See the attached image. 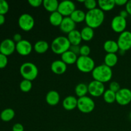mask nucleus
I'll return each instance as SVG.
<instances>
[{"mask_svg": "<svg viewBox=\"0 0 131 131\" xmlns=\"http://www.w3.org/2000/svg\"><path fill=\"white\" fill-rule=\"evenodd\" d=\"M130 118H131V113L130 114Z\"/></svg>", "mask_w": 131, "mask_h": 131, "instance_id": "49530a36", "label": "nucleus"}, {"mask_svg": "<svg viewBox=\"0 0 131 131\" xmlns=\"http://www.w3.org/2000/svg\"><path fill=\"white\" fill-rule=\"evenodd\" d=\"M5 22V17L4 15L0 14V26L3 25Z\"/></svg>", "mask_w": 131, "mask_h": 131, "instance_id": "a18cd8bd", "label": "nucleus"}, {"mask_svg": "<svg viewBox=\"0 0 131 131\" xmlns=\"http://www.w3.org/2000/svg\"><path fill=\"white\" fill-rule=\"evenodd\" d=\"M76 67L81 72L90 73L95 69V63L90 56H79L76 61Z\"/></svg>", "mask_w": 131, "mask_h": 131, "instance_id": "39448f33", "label": "nucleus"}, {"mask_svg": "<svg viewBox=\"0 0 131 131\" xmlns=\"http://www.w3.org/2000/svg\"><path fill=\"white\" fill-rule=\"evenodd\" d=\"M88 93V85L85 83H81L77 84L75 87V93L79 98L86 96Z\"/></svg>", "mask_w": 131, "mask_h": 131, "instance_id": "c756f323", "label": "nucleus"}, {"mask_svg": "<svg viewBox=\"0 0 131 131\" xmlns=\"http://www.w3.org/2000/svg\"><path fill=\"white\" fill-rule=\"evenodd\" d=\"M19 87H20V89L22 92H24V93H27V92H29L31 90L32 87H33V84H32V82L31 81L23 79L20 83Z\"/></svg>", "mask_w": 131, "mask_h": 131, "instance_id": "2f4dec72", "label": "nucleus"}, {"mask_svg": "<svg viewBox=\"0 0 131 131\" xmlns=\"http://www.w3.org/2000/svg\"><path fill=\"white\" fill-rule=\"evenodd\" d=\"M83 3H84V7L88 9V10L96 8H97V6L98 5V3L95 0H84Z\"/></svg>", "mask_w": 131, "mask_h": 131, "instance_id": "473e14b6", "label": "nucleus"}, {"mask_svg": "<svg viewBox=\"0 0 131 131\" xmlns=\"http://www.w3.org/2000/svg\"><path fill=\"white\" fill-rule=\"evenodd\" d=\"M81 35V38L83 40L86 41H90L91 40L93 39V37H94V31H93V28H90V27L86 26L84 27L81 31H80Z\"/></svg>", "mask_w": 131, "mask_h": 131, "instance_id": "a878e982", "label": "nucleus"}, {"mask_svg": "<svg viewBox=\"0 0 131 131\" xmlns=\"http://www.w3.org/2000/svg\"><path fill=\"white\" fill-rule=\"evenodd\" d=\"M97 3L99 8L104 12L111 11L116 6L115 0H99L97 1Z\"/></svg>", "mask_w": 131, "mask_h": 131, "instance_id": "4be33fe9", "label": "nucleus"}, {"mask_svg": "<svg viewBox=\"0 0 131 131\" xmlns=\"http://www.w3.org/2000/svg\"><path fill=\"white\" fill-rule=\"evenodd\" d=\"M70 51H71L72 52H73L74 53H75V54L78 55L79 54V52H80V46H72L70 47Z\"/></svg>", "mask_w": 131, "mask_h": 131, "instance_id": "ea45409f", "label": "nucleus"}, {"mask_svg": "<svg viewBox=\"0 0 131 131\" xmlns=\"http://www.w3.org/2000/svg\"><path fill=\"white\" fill-rule=\"evenodd\" d=\"M9 10V5L5 0H0V14H6Z\"/></svg>", "mask_w": 131, "mask_h": 131, "instance_id": "72a5a7b5", "label": "nucleus"}, {"mask_svg": "<svg viewBox=\"0 0 131 131\" xmlns=\"http://www.w3.org/2000/svg\"><path fill=\"white\" fill-rule=\"evenodd\" d=\"M91 52V49L88 45H83L80 46V56H88Z\"/></svg>", "mask_w": 131, "mask_h": 131, "instance_id": "f704fd0d", "label": "nucleus"}, {"mask_svg": "<svg viewBox=\"0 0 131 131\" xmlns=\"http://www.w3.org/2000/svg\"><path fill=\"white\" fill-rule=\"evenodd\" d=\"M104 101L107 104H113L116 102V93L108 89L103 94Z\"/></svg>", "mask_w": 131, "mask_h": 131, "instance_id": "7c9ffc66", "label": "nucleus"}, {"mask_svg": "<svg viewBox=\"0 0 131 131\" xmlns=\"http://www.w3.org/2000/svg\"><path fill=\"white\" fill-rule=\"evenodd\" d=\"M71 46L67 37L64 36H58L52 40L51 48L52 52L56 54H62L70 49Z\"/></svg>", "mask_w": 131, "mask_h": 131, "instance_id": "7ed1b4c3", "label": "nucleus"}, {"mask_svg": "<svg viewBox=\"0 0 131 131\" xmlns=\"http://www.w3.org/2000/svg\"><path fill=\"white\" fill-rule=\"evenodd\" d=\"M127 24V23L126 19L123 18L122 17L118 15H116L113 18L111 23V26L115 33L120 34L125 31Z\"/></svg>", "mask_w": 131, "mask_h": 131, "instance_id": "f8f14e48", "label": "nucleus"}, {"mask_svg": "<svg viewBox=\"0 0 131 131\" xmlns=\"http://www.w3.org/2000/svg\"><path fill=\"white\" fill-rule=\"evenodd\" d=\"M125 10L127 12L129 15H131V0L128 1L125 5Z\"/></svg>", "mask_w": 131, "mask_h": 131, "instance_id": "79ce46f5", "label": "nucleus"}, {"mask_svg": "<svg viewBox=\"0 0 131 131\" xmlns=\"http://www.w3.org/2000/svg\"><path fill=\"white\" fill-rule=\"evenodd\" d=\"M67 38L72 46H79L81 41L83 40L80 31L78 29H74L69 33L68 34Z\"/></svg>", "mask_w": 131, "mask_h": 131, "instance_id": "412c9836", "label": "nucleus"}, {"mask_svg": "<svg viewBox=\"0 0 131 131\" xmlns=\"http://www.w3.org/2000/svg\"><path fill=\"white\" fill-rule=\"evenodd\" d=\"M15 113L13 109L6 108L3 110L0 114V118L3 122H10L15 117Z\"/></svg>", "mask_w": 131, "mask_h": 131, "instance_id": "c85d7f7f", "label": "nucleus"}, {"mask_svg": "<svg viewBox=\"0 0 131 131\" xmlns=\"http://www.w3.org/2000/svg\"><path fill=\"white\" fill-rule=\"evenodd\" d=\"M110 90H111L113 92L116 93L117 92H118L121 88H120V85L118 82L116 81H112L110 83Z\"/></svg>", "mask_w": 131, "mask_h": 131, "instance_id": "c9c22d12", "label": "nucleus"}, {"mask_svg": "<svg viewBox=\"0 0 131 131\" xmlns=\"http://www.w3.org/2000/svg\"><path fill=\"white\" fill-rule=\"evenodd\" d=\"M12 131H24V126L20 123H17L13 125Z\"/></svg>", "mask_w": 131, "mask_h": 131, "instance_id": "58836bf2", "label": "nucleus"}, {"mask_svg": "<svg viewBox=\"0 0 131 131\" xmlns=\"http://www.w3.org/2000/svg\"><path fill=\"white\" fill-rule=\"evenodd\" d=\"M13 40L15 43H18L20 41H21L23 40L22 38V35L20 34V33H15V34L13 36Z\"/></svg>", "mask_w": 131, "mask_h": 131, "instance_id": "a19ab883", "label": "nucleus"}, {"mask_svg": "<svg viewBox=\"0 0 131 131\" xmlns=\"http://www.w3.org/2000/svg\"><path fill=\"white\" fill-rule=\"evenodd\" d=\"M28 3L32 7L37 8L42 5L43 1L42 0H28Z\"/></svg>", "mask_w": 131, "mask_h": 131, "instance_id": "4c0bfd02", "label": "nucleus"}, {"mask_svg": "<svg viewBox=\"0 0 131 131\" xmlns=\"http://www.w3.org/2000/svg\"><path fill=\"white\" fill-rule=\"evenodd\" d=\"M62 106L67 111L75 110L78 106V99L75 96H67L63 101Z\"/></svg>", "mask_w": 131, "mask_h": 131, "instance_id": "f3484780", "label": "nucleus"}, {"mask_svg": "<svg viewBox=\"0 0 131 131\" xmlns=\"http://www.w3.org/2000/svg\"><path fill=\"white\" fill-rule=\"evenodd\" d=\"M8 64V58L5 55L0 53V69H4Z\"/></svg>", "mask_w": 131, "mask_h": 131, "instance_id": "e433bc0d", "label": "nucleus"}, {"mask_svg": "<svg viewBox=\"0 0 131 131\" xmlns=\"http://www.w3.org/2000/svg\"><path fill=\"white\" fill-rule=\"evenodd\" d=\"M60 101V95L56 90H50L46 96V101L49 106H56Z\"/></svg>", "mask_w": 131, "mask_h": 131, "instance_id": "a211bd4d", "label": "nucleus"}, {"mask_svg": "<svg viewBox=\"0 0 131 131\" xmlns=\"http://www.w3.org/2000/svg\"><path fill=\"white\" fill-rule=\"evenodd\" d=\"M16 49V43L12 39L6 38L3 40L0 43V51L1 53L8 56L11 55Z\"/></svg>", "mask_w": 131, "mask_h": 131, "instance_id": "ddd939ff", "label": "nucleus"}, {"mask_svg": "<svg viewBox=\"0 0 131 131\" xmlns=\"http://www.w3.org/2000/svg\"><path fill=\"white\" fill-rule=\"evenodd\" d=\"M103 48L107 53L116 54L120 50L116 41L113 40H107L104 43Z\"/></svg>", "mask_w": 131, "mask_h": 131, "instance_id": "aec40b11", "label": "nucleus"}, {"mask_svg": "<svg viewBox=\"0 0 131 131\" xmlns=\"http://www.w3.org/2000/svg\"><path fill=\"white\" fill-rule=\"evenodd\" d=\"M118 58L116 54L113 53H107L104 57V64L109 67L111 68L115 67L117 64Z\"/></svg>", "mask_w": 131, "mask_h": 131, "instance_id": "bb28decb", "label": "nucleus"}, {"mask_svg": "<svg viewBox=\"0 0 131 131\" xmlns=\"http://www.w3.org/2000/svg\"><path fill=\"white\" fill-rule=\"evenodd\" d=\"M75 10H76V6L73 1L70 0H64L59 3L58 12H59L65 17H70Z\"/></svg>", "mask_w": 131, "mask_h": 131, "instance_id": "1a4fd4ad", "label": "nucleus"}, {"mask_svg": "<svg viewBox=\"0 0 131 131\" xmlns=\"http://www.w3.org/2000/svg\"><path fill=\"white\" fill-rule=\"evenodd\" d=\"M95 107V104L94 101L91 97L84 96L78 99L77 108L83 113H90L94 110Z\"/></svg>", "mask_w": 131, "mask_h": 131, "instance_id": "423d86ee", "label": "nucleus"}, {"mask_svg": "<svg viewBox=\"0 0 131 131\" xmlns=\"http://www.w3.org/2000/svg\"><path fill=\"white\" fill-rule=\"evenodd\" d=\"M115 4L118 6H123L125 5L127 3V0H115Z\"/></svg>", "mask_w": 131, "mask_h": 131, "instance_id": "37998d69", "label": "nucleus"}, {"mask_svg": "<svg viewBox=\"0 0 131 131\" xmlns=\"http://www.w3.org/2000/svg\"><path fill=\"white\" fill-rule=\"evenodd\" d=\"M33 46L31 43L27 40H22L16 43L15 51L21 56H28L31 52Z\"/></svg>", "mask_w": 131, "mask_h": 131, "instance_id": "4468645a", "label": "nucleus"}, {"mask_svg": "<svg viewBox=\"0 0 131 131\" xmlns=\"http://www.w3.org/2000/svg\"><path fill=\"white\" fill-rule=\"evenodd\" d=\"M117 43L120 50L126 52L131 49V32L126 31L120 33L117 40Z\"/></svg>", "mask_w": 131, "mask_h": 131, "instance_id": "6e6552de", "label": "nucleus"}, {"mask_svg": "<svg viewBox=\"0 0 131 131\" xmlns=\"http://www.w3.org/2000/svg\"><path fill=\"white\" fill-rule=\"evenodd\" d=\"M76 23L73 21L70 17H65L63 19L62 23L60 26V28L62 32L69 34L73 30L75 29Z\"/></svg>", "mask_w": 131, "mask_h": 131, "instance_id": "dca6fc26", "label": "nucleus"}, {"mask_svg": "<svg viewBox=\"0 0 131 131\" xmlns=\"http://www.w3.org/2000/svg\"><path fill=\"white\" fill-rule=\"evenodd\" d=\"M49 48L48 42L45 40H38L33 46V49L38 54H43L47 52Z\"/></svg>", "mask_w": 131, "mask_h": 131, "instance_id": "b1692460", "label": "nucleus"}, {"mask_svg": "<svg viewBox=\"0 0 131 131\" xmlns=\"http://www.w3.org/2000/svg\"><path fill=\"white\" fill-rule=\"evenodd\" d=\"M35 21L31 14L24 13L20 15L18 19V24L19 28L25 31H29L34 27Z\"/></svg>", "mask_w": 131, "mask_h": 131, "instance_id": "0eeeda50", "label": "nucleus"}, {"mask_svg": "<svg viewBox=\"0 0 131 131\" xmlns=\"http://www.w3.org/2000/svg\"><path fill=\"white\" fill-rule=\"evenodd\" d=\"M130 104H131V103H130Z\"/></svg>", "mask_w": 131, "mask_h": 131, "instance_id": "09e8293b", "label": "nucleus"}, {"mask_svg": "<svg viewBox=\"0 0 131 131\" xmlns=\"http://www.w3.org/2000/svg\"><path fill=\"white\" fill-rule=\"evenodd\" d=\"M51 69L52 72L57 75H61L67 71V65L61 60H56L52 62Z\"/></svg>", "mask_w": 131, "mask_h": 131, "instance_id": "2eb2a0df", "label": "nucleus"}, {"mask_svg": "<svg viewBox=\"0 0 131 131\" xmlns=\"http://www.w3.org/2000/svg\"><path fill=\"white\" fill-rule=\"evenodd\" d=\"M70 17L75 23H80L85 21L86 13L84 11L79 9H76L74 12L70 15Z\"/></svg>", "mask_w": 131, "mask_h": 131, "instance_id": "cd10ccee", "label": "nucleus"}, {"mask_svg": "<svg viewBox=\"0 0 131 131\" xmlns=\"http://www.w3.org/2000/svg\"><path fill=\"white\" fill-rule=\"evenodd\" d=\"M93 80L105 83L111 81L113 77L112 69L104 63L95 67L92 72Z\"/></svg>", "mask_w": 131, "mask_h": 131, "instance_id": "f03ea898", "label": "nucleus"}, {"mask_svg": "<svg viewBox=\"0 0 131 131\" xmlns=\"http://www.w3.org/2000/svg\"><path fill=\"white\" fill-rule=\"evenodd\" d=\"M20 74L24 79L32 81L38 76V67L33 63L25 62L20 67Z\"/></svg>", "mask_w": 131, "mask_h": 131, "instance_id": "20e7f679", "label": "nucleus"}, {"mask_svg": "<svg viewBox=\"0 0 131 131\" xmlns=\"http://www.w3.org/2000/svg\"><path fill=\"white\" fill-rule=\"evenodd\" d=\"M78 58V55L75 54L70 50L66 51L61 55V60L67 65H73L74 63H76Z\"/></svg>", "mask_w": 131, "mask_h": 131, "instance_id": "6ab92c4d", "label": "nucleus"}, {"mask_svg": "<svg viewBox=\"0 0 131 131\" xmlns=\"http://www.w3.org/2000/svg\"><path fill=\"white\" fill-rule=\"evenodd\" d=\"M105 19L104 12L99 8L88 10L86 13L85 23L88 26L95 29L101 26Z\"/></svg>", "mask_w": 131, "mask_h": 131, "instance_id": "f257e3e1", "label": "nucleus"}, {"mask_svg": "<svg viewBox=\"0 0 131 131\" xmlns=\"http://www.w3.org/2000/svg\"><path fill=\"white\" fill-rule=\"evenodd\" d=\"M88 93L92 97H99L103 95L105 90V86L104 83L97 81L93 80L88 84Z\"/></svg>", "mask_w": 131, "mask_h": 131, "instance_id": "9d476101", "label": "nucleus"}, {"mask_svg": "<svg viewBox=\"0 0 131 131\" xmlns=\"http://www.w3.org/2000/svg\"><path fill=\"white\" fill-rule=\"evenodd\" d=\"M63 18L64 17L59 12L56 11L51 13L49 20L50 23L54 26H60L61 23H62Z\"/></svg>", "mask_w": 131, "mask_h": 131, "instance_id": "393cba45", "label": "nucleus"}, {"mask_svg": "<svg viewBox=\"0 0 131 131\" xmlns=\"http://www.w3.org/2000/svg\"><path fill=\"white\" fill-rule=\"evenodd\" d=\"M116 102L121 106H126L131 103V90L122 88L116 93Z\"/></svg>", "mask_w": 131, "mask_h": 131, "instance_id": "9b49d317", "label": "nucleus"}, {"mask_svg": "<svg viewBox=\"0 0 131 131\" xmlns=\"http://www.w3.org/2000/svg\"><path fill=\"white\" fill-rule=\"evenodd\" d=\"M119 15L121 17H122L123 18H125V19H126V18L128 17V15H129V14H128V12L125 10H121V11L120 12V14H119Z\"/></svg>", "mask_w": 131, "mask_h": 131, "instance_id": "c03bdc74", "label": "nucleus"}, {"mask_svg": "<svg viewBox=\"0 0 131 131\" xmlns=\"http://www.w3.org/2000/svg\"><path fill=\"white\" fill-rule=\"evenodd\" d=\"M59 3L57 0H43L42 6L49 12H54L58 11Z\"/></svg>", "mask_w": 131, "mask_h": 131, "instance_id": "5701e85b", "label": "nucleus"}, {"mask_svg": "<svg viewBox=\"0 0 131 131\" xmlns=\"http://www.w3.org/2000/svg\"><path fill=\"white\" fill-rule=\"evenodd\" d=\"M0 53H1V51H0Z\"/></svg>", "mask_w": 131, "mask_h": 131, "instance_id": "de8ad7c7", "label": "nucleus"}]
</instances>
